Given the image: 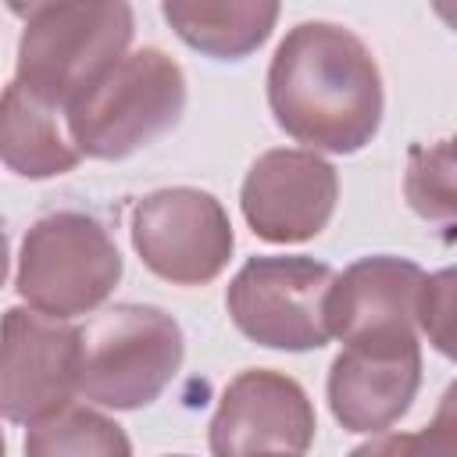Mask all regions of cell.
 <instances>
[{"mask_svg": "<svg viewBox=\"0 0 457 457\" xmlns=\"http://www.w3.org/2000/svg\"><path fill=\"white\" fill-rule=\"evenodd\" d=\"M268 107L307 150L357 154L382 125L375 54L343 25L300 21L268 64Z\"/></svg>", "mask_w": 457, "mask_h": 457, "instance_id": "1", "label": "cell"}, {"mask_svg": "<svg viewBox=\"0 0 457 457\" xmlns=\"http://www.w3.org/2000/svg\"><path fill=\"white\" fill-rule=\"evenodd\" d=\"M182 107L186 75L179 61L157 46H143L121 54L93 86H86L64 107V121L79 154L121 161L175 129Z\"/></svg>", "mask_w": 457, "mask_h": 457, "instance_id": "2", "label": "cell"}, {"mask_svg": "<svg viewBox=\"0 0 457 457\" xmlns=\"http://www.w3.org/2000/svg\"><path fill=\"white\" fill-rule=\"evenodd\" d=\"M179 321L150 303H114L79 328V396L114 411L154 403L182 368Z\"/></svg>", "mask_w": 457, "mask_h": 457, "instance_id": "3", "label": "cell"}, {"mask_svg": "<svg viewBox=\"0 0 457 457\" xmlns=\"http://www.w3.org/2000/svg\"><path fill=\"white\" fill-rule=\"evenodd\" d=\"M129 0H54L25 18L18 82L50 107H68L132 43Z\"/></svg>", "mask_w": 457, "mask_h": 457, "instance_id": "4", "label": "cell"}, {"mask_svg": "<svg viewBox=\"0 0 457 457\" xmlns=\"http://www.w3.org/2000/svg\"><path fill=\"white\" fill-rule=\"evenodd\" d=\"M121 278V253L111 232L82 214L57 211L39 218L18 253V296L54 318L93 314Z\"/></svg>", "mask_w": 457, "mask_h": 457, "instance_id": "5", "label": "cell"}, {"mask_svg": "<svg viewBox=\"0 0 457 457\" xmlns=\"http://www.w3.org/2000/svg\"><path fill=\"white\" fill-rule=\"evenodd\" d=\"M332 268L314 257H250L225 289L232 325L268 350H318L325 346V293Z\"/></svg>", "mask_w": 457, "mask_h": 457, "instance_id": "6", "label": "cell"}, {"mask_svg": "<svg viewBox=\"0 0 457 457\" xmlns=\"http://www.w3.org/2000/svg\"><path fill=\"white\" fill-rule=\"evenodd\" d=\"M132 246L157 278L171 286H204L225 271L236 236L214 193L168 186L146 193L132 207Z\"/></svg>", "mask_w": 457, "mask_h": 457, "instance_id": "7", "label": "cell"}, {"mask_svg": "<svg viewBox=\"0 0 457 457\" xmlns=\"http://www.w3.org/2000/svg\"><path fill=\"white\" fill-rule=\"evenodd\" d=\"M79 393V328L36 307L0 318V418L32 425Z\"/></svg>", "mask_w": 457, "mask_h": 457, "instance_id": "8", "label": "cell"}, {"mask_svg": "<svg viewBox=\"0 0 457 457\" xmlns=\"http://www.w3.org/2000/svg\"><path fill=\"white\" fill-rule=\"evenodd\" d=\"M339 200V175L318 150H268L261 154L239 193V207L253 236L268 243L314 239Z\"/></svg>", "mask_w": 457, "mask_h": 457, "instance_id": "9", "label": "cell"}, {"mask_svg": "<svg viewBox=\"0 0 457 457\" xmlns=\"http://www.w3.org/2000/svg\"><path fill=\"white\" fill-rule=\"evenodd\" d=\"M421 386L418 336L346 343L328 368V407L346 432H389L414 403Z\"/></svg>", "mask_w": 457, "mask_h": 457, "instance_id": "10", "label": "cell"}, {"mask_svg": "<svg viewBox=\"0 0 457 457\" xmlns=\"http://www.w3.org/2000/svg\"><path fill=\"white\" fill-rule=\"evenodd\" d=\"M314 407L303 386L271 368L239 371L211 418V453H303L314 443Z\"/></svg>", "mask_w": 457, "mask_h": 457, "instance_id": "11", "label": "cell"}, {"mask_svg": "<svg viewBox=\"0 0 457 457\" xmlns=\"http://www.w3.org/2000/svg\"><path fill=\"white\" fill-rule=\"evenodd\" d=\"M425 271L393 253H375L353 261L346 271L332 275L325 293L328 336L343 343L418 336V289Z\"/></svg>", "mask_w": 457, "mask_h": 457, "instance_id": "12", "label": "cell"}, {"mask_svg": "<svg viewBox=\"0 0 457 457\" xmlns=\"http://www.w3.org/2000/svg\"><path fill=\"white\" fill-rule=\"evenodd\" d=\"M282 0H161L171 32L204 57L243 61L261 50L278 21Z\"/></svg>", "mask_w": 457, "mask_h": 457, "instance_id": "13", "label": "cell"}, {"mask_svg": "<svg viewBox=\"0 0 457 457\" xmlns=\"http://www.w3.org/2000/svg\"><path fill=\"white\" fill-rule=\"evenodd\" d=\"M79 146L57 114L18 79L0 93V161L21 179H57L79 164Z\"/></svg>", "mask_w": 457, "mask_h": 457, "instance_id": "14", "label": "cell"}, {"mask_svg": "<svg viewBox=\"0 0 457 457\" xmlns=\"http://www.w3.org/2000/svg\"><path fill=\"white\" fill-rule=\"evenodd\" d=\"M25 453H32V457H61V453L125 457V453H132V443H129V436L121 432V425L114 418L71 400V403L57 407L54 414L29 425Z\"/></svg>", "mask_w": 457, "mask_h": 457, "instance_id": "15", "label": "cell"}, {"mask_svg": "<svg viewBox=\"0 0 457 457\" xmlns=\"http://www.w3.org/2000/svg\"><path fill=\"white\" fill-rule=\"evenodd\" d=\"M407 200L421 218L450 221L453 218V154L450 139L436 146H414L407 168Z\"/></svg>", "mask_w": 457, "mask_h": 457, "instance_id": "16", "label": "cell"}, {"mask_svg": "<svg viewBox=\"0 0 457 457\" xmlns=\"http://www.w3.org/2000/svg\"><path fill=\"white\" fill-rule=\"evenodd\" d=\"M450 311H453V271H436L421 278L418 289V328L439 353H453L450 346Z\"/></svg>", "mask_w": 457, "mask_h": 457, "instance_id": "17", "label": "cell"}, {"mask_svg": "<svg viewBox=\"0 0 457 457\" xmlns=\"http://www.w3.org/2000/svg\"><path fill=\"white\" fill-rule=\"evenodd\" d=\"M46 4H54V0H7V7H11V14H18V18H32L39 7H46Z\"/></svg>", "mask_w": 457, "mask_h": 457, "instance_id": "18", "label": "cell"}, {"mask_svg": "<svg viewBox=\"0 0 457 457\" xmlns=\"http://www.w3.org/2000/svg\"><path fill=\"white\" fill-rule=\"evenodd\" d=\"M7 268H11V243H7V225L0 221V286L7 282Z\"/></svg>", "mask_w": 457, "mask_h": 457, "instance_id": "19", "label": "cell"}, {"mask_svg": "<svg viewBox=\"0 0 457 457\" xmlns=\"http://www.w3.org/2000/svg\"><path fill=\"white\" fill-rule=\"evenodd\" d=\"M4 450H7V443H4V432H0V457H4Z\"/></svg>", "mask_w": 457, "mask_h": 457, "instance_id": "20", "label": "cell"}]
</instances>
